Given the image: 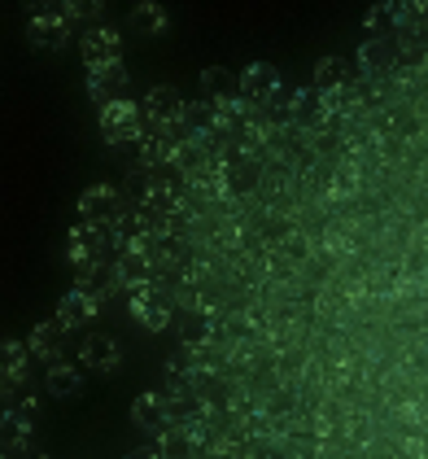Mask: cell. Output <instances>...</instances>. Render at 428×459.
<instances>
[{
  "label": "cell",
  "mask_w": 428,
  "mask_h": 459,
  "mask_svg": "<svg viewBox=\"0 0 428 459\" xmlns=\"http://www.w3.org/2000/svg\"><path fill=\"white\" fill-rule=\"evenodd\" d=\"M101 136L109 144H136L144 136V109L136 101H127V97L101 106Z\"/></svg>",
  "instance_id": "6da1fadb"
},
{
  "label": "cell",
  "mask_w": 428,
  "mask_h": 459,
  "mask_svg": "<svg viewBox=\"0 0 428 459\" xmlns=\"http://www.w3.org/2000/svg\"><path fill=\"white\" fill-rule=\"evenodd\" d=\"M144 123H149V136H171V127H179L188 118V106L175 88H153L149 97L141 101Z\"/></svg>",
  "instance_id": "7a4b0ae2"
},
{
  "label": "cell",
  "mask_w": 428,
  "mask_h": 459,
  "mask_svg": "<svg viewBox=\"0 0 428 459\" xmlns=\"http://www.w3.org/2000/svg\"><path fill=\"white\" fill-rule=\"evenodd\" d=\"M79 219L83 223H97V228H114L123 219V197L114 184H88L79 193Z\"/></svg>",
  "instance_id": "3957f363"
},
{
  "label": "cell",
  "mask_w": 428,
  "mask_h": 459,
  "mask_svg": "<svg viewBox=\"0 0 428 459\" xmlns=\"http://www.w3.org/2000/svg\"><path fill=\"white\" fill-rule=\"evenodd\" d=\"M79 372H97V377H114L118 372V363H123V354H118V342L106 337V333H88L83 342H79Z\"/></svg>",
  "instance_id": "277c9868"
},
{
  "label": "cell",
  "mask_w": 428,
  "mask_h": 459,
  "mask_svg": "<svg viewBox=\"0 0 428 459\" xmlns=\"http://www.w3.org/2000/svg\"><path fill=\"white\" fill-rule=\"evenodd\" d=\"M79 48H83V62H88V71L92 66H114V62H123V39L114 27H83V36H79Z\"/></svg>",
  "instance_id": "5b68a950"
},
{
  "label": "cell",
  "mask_w": 428,
  "mask_h": 459,
  "mask_svg": "<svg viewBox=\"0 0 428 459\" xmlns=\"http://www.w3.org/2000/svg\"><path fill=\"white\" fill-rule=\"evenodd\" d=\"M97 316H101V298H97V293H88V289H71V293L62 298V307H57V324H62V333H74V328L92 324Z\"/></svg>",
  "instance_id": "8992f818"
},
{
  "label": "cell",
  "mask_w": 428,
  "mask_h": 459,
  "mask_svg": "<svg viewBox=\"0 0 428 459\" xmlns=\"http://www.w3.org/2000/svg\"><path fill=\"white\" fill-rule=\"evenodd\" d=\"M71 36V13H66V4H57V9H48V4H39L31 9V39L36 44H62V39Z\"/></svg>",
  "instance_id": "52a82bcc"
},
{
  "label": "cell",
  "mask_w": 428,
  "mask_h": 459,
  "mask_svg": "<svg viewBox=\"0 0 428 459\" xmlns=\"http://www.w3.org/2000/svg\"><path fill=\"white\" fill-rule=\"evenodd\" d=\"M127 311H132V319H141L149 333H162V328L171 324V307L158 298V289H141V293H132V298H127Z\"/></svg>",
  "instance_id": "ba28073f"
},
{
  "label": "cell",
  "mask_w": 428,
  "mask_h": 459,
  "mask_svg": "<svg viewBox=\"0 0 428 459\" xmlns=\"http://www.w3.org/2000/svg\"><path fill=\"white\" fill-rule=\"evenodd\" d=\"M123 88H127V71H123V62H114V66H92V71H88V97H92L97 106L118 101V97H123Z\"/></svg>",
  "instance_id": "9c48e42d"
},
{
  "label": "cell",
  "mask_w": 428,
  "mask_h": 459,
  "mask_svg": "<svg viewBox=\"0 0 428 459\" xmlns=\"http://www.w3.org/2000/svg\"><path fill=\"white\" fill-rule=\"evenodd\" d=\"M27 346H31V354L44 359L48 368L62 363V324H57V319H39L36 328H31V337H27Z\"/></svg>",
  "instance_id": "30bf717a"
},
{
  "label": "cell",
  "mask_w": 428,
  "mask_h": 459,
  "mask_svg": "<svg viewBox=\"0 0 428 459\" xmlns=\"http://www.w3.org/2000/svg\"><path fill=\"white\" fill-rule=\"evenodd\" d=\"M132 420L144 424V429H158V433H167L171 429V407H167V398L162 394H141L136 403H132Z\"/></svg>",
  "instance_id": "8fae6325"
},
{
  "label": "cell",
  "mask_w": 428,
  "mask_h": 459,
  "mask_svg": "<svg viewBox=\"0 0 428 459\" xmlns=\"http://www.w3.org/2000/svg\"><path fill=\"white\" fill-rule=\"evenodd\" d=\"M276 88H280V71H276V66H267V62H253V66H245V74H241V92H245L250 101L271 97Z\"/></svg>",
  "instance_id": "7c38bea8"
},
{
  "label": "cell",
  "mask_w": 428,
  "mask_h": 459,
  "mask_svg": "<svg viewBox=\"0 0 428 459\" xmlns=\"http://www.w3.org/2000/svg\"><path fill=\"white\" fill-rule=\"evenodd\" d=\"M27 363H31V346L27 342H4V385H27Z\"/></svg>",
  "instance_id": "4fadbf2b"
},
{
  "label": "cell",
  "mask_w": 428,
  "mask_h": 459,
  "mask_svg": "<svg viewBox=\"0 0 428 459\" xmlns=\"http://www.w3.org/2000/svg\"><path fill=\"white\" fill-rule=\"evenodd\" d=\"M79 377H83V372H79V368H71V363H53L44 385H48V394H53V398H74V394H79Z\"/></svg>",
  "instance_id": "5bb4252c"
},
{
  "label": "cell",
  "mask_w": 428,
  "mask_h": 459,
  "mask_svg": "<svg viewBox=\"0 0 428 459\" xmlns=\"http://www.w3.org/2000/svg\"><path fill=\"white\" fill-rule=\"evenodd\" d=\"M167 22H171V18H167V9H162V4H136V9H132V27L144 31V36L167 31Z\"/></svg>",
  "instance_id": "9a60e30c"
},
{
  "label": "cell",
  "mask_w": 428,
  "mask_h": 459,
  "mask_svg": "<svg viewBox=\"0 0 428 459\" xmlns=\"http://www.w3.org/2000/svg\"><path fill=\"white\" fill-rule=\"evenodd\" d=\"M179 149L171 144V136H144L141 141V158H144V167H158V162H171Z\"/></svg>",
  "instance_id": "2e32d148"
},
{
  "label": "cell",
  "mask_w": 428,
  "mask_h": 459,
  "mask_svg": "<svg viewBox=\"0 0 428 459\" xmlns=\"http://www.w3.org/2000/svg\"><path fill=\"white\" fill-rule=\"evenodd\" d=\"M341 71H346L341 62H332V57H323L320 66H315V79H320V83H332V79H341Z\"/></svg>",
  "instance_id": "e0dca14e"
},
{
  "label": "cell",
  "mask_w": 428,
  "mask_h": 459,
  "mask_svg": "<svg viewBox=\"0 0 428 459\" xmlns=\"http://www.w3.org/2000/svg\"><path fill=\"white\" fill-rule=\"evenodd\" d=\"M223 66H210V71L201 74V83H206V92H223Z\"/></svg>",
  "instance_id": "ac0fdd59"
}]
</instances>
